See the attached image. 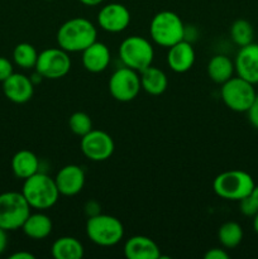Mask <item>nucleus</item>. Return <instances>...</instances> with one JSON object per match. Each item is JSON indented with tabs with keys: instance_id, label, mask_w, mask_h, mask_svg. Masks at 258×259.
<instances>
[{
	"instance_id": "f257e3e1",
	"label": "nucleus",
	"mask_w": 258,
	"mask_h": 259,
	"mask_svg": "<svg viewBox=\"0 0 258 259\" xmlns=\"http://www.w3.org/2000/svg\"><path fill=\"white\" fill-rule=\"evenodd\" d=\"M98 37L96 27L86 18H71L66 20L57 30L58 47L66 52H82Z\"/></svg>"
},
{
	"instance_id": "f03ea898",
	"label": "nucleus",
	"mask_w": 258,
	"mask_h": 259,
	"mask_svg": "<svg viewBox=\"0 0 258 259\" xmlns=\"http://www.w3.org/2000/svg\"><path fill=\"white\" fill-rule=\"evenodd\" d=\"M22 194L29 206L39 211L55 206L61 195L55 179L42 172H37L24 180Z\"/></svg>"
},
{
	"instance_id": "7ed1b4c3",
	"label": "nucleus",
	"mask_w": 258,
	"mask_h": 259,
	"mask_svg": "<svg viewBox=\"0 0 258 259\" xmlns=\"http://www.w3.org/2000/svg\"><path fill=\"white\" fill-rule=\"evenodd\" d=\"M255 184L253 177L242 169H229L218 175L212 182V190L220 199L239 201L249 196Z\"/></svg>"
},
{
	"instance_id": "20e7f679",
	"label": "nucleus",
	"mask_w": 258,
	"mask_h": 259,
	"mask_svg": "<svg viewBox=\"0 0 258 259\" xmlns=\"http://www.w3.org/2000/svg\"><path fill=\"white\" fill-rule=\"evenodd\" d=\"M149 34L156 45L169 48L180 40L185 39L186 29L182 19L176 13L162 10L152 18Z\"/></svg>"
},
{
	"instance_id": "39448f33",
	"label": "nucleus",
	"mask_w": 258,
	"mask_h": 259,
	"mask_svg": "<svg viewBox=\"0 0 258 259\" xmlns=\"http://www.w3.org/2000/svg\"><path fill=\"white\" fill-rule=\"evenodd\" d=\"M86 234L94 244L113 247L123 239L124 227L118 218L98 214L90 217L86 222Z\"/></svg>"
},
{
	"instance_id": "423d86ee",
	"label": "nucleus",
	"mask_w": 258,
	"mask_h": 259,
	"mask_svg": "<svg viewBox=\"0 0 258 259\" xmlns=\"http://www.w3.org/2000/svg\"><path fill=\"white\" fill-rule=\"evenodd\" d=\"M119 58L124 66L141 72L153 62V46L144 37L131 35L119 46Z\"/></svg>"
},
{
	"instance_id": "0eeeda50",
	"label": "nucleus",
	"mask_w": 258,
	"mask_h": 259,
	"mask_svg": "<svg viewBox=\"0 0 258 259\" xmlns=\"http://www.w3.org/2000/svg\"><path fill=\"white\" fill-rule=\"evenodd\" d=\"M255 95L257 93L254 85L239 76H233L232 78L222 83L220 88V98L223 103L235 113H247L254 101Z\"/></svg>"
},
{
	"instance_id": "6e6552de",
	"label": "nucleus",
	"mask_w": 258,
	"mask_h": 259,
	"mask_svg": "<svg viewBox=\"0 0 258 259\" xmlns=\"http://www.w3.org/2000/svg\"><path fill=\"white\" fill-rule=\"evenodd\" d=\"M30 209L22 192L8 191L0 194V228L7 232L22 228L29 217Z\"/></svg>"
},
{
	"instance_id": "1a4fd4ad",
	"label": "nucleus",
	"mask_w": 258,
	"mask_h": 259,
	"mask_svg": "<svg viewBox=\"0 0 258 259\" xmlns=\"http://www.w3.org/2000/svg\"><path fill=\"white\" fill-rule=\"evenodd\" d=\"M35 71L48 80H58L70 72L71 58L68 52L58 48H46L38 53Z\"/></svg>"
},
{
	"instance_id": "9d476101",
	"label": "nucleus",
	"mask_w": 258,
	"mask_h": 259,
	"mask_svg": "<svg viewBox=\"0 0 258 259\" xmlns=\"http://www.w3.org/2000/svg\"><path fill=\"white\" fill-rule=\"evenodd\" d=\"M141 90L139 72L126 66L114 71L109 78V93L120 103H129L134 100Z\"/></svg>"
},
{
	"instance_id": "9b49d317",
	"label": "nucleus",
	"mask_w": 258,
	"mask_h": 259,
	"mask_svg": "<svg viewBox=\"0 0 258 259\" xmlns=\"http://www.w3.org/2000/svg\"><path fill=\"white\" fill-rule=\"evenodd\" d=\"M80 147L83 156L94 162L106 161L113 156L115 149L110 134L98 129H91L88 134L81 137Z\"/></svg>"
},
{
	"instance_id": "f8f14e48",
	"label": "nucleus",
	"mask_w": 258,
	"mask_h": 259,
	"mask_svg": "<svg viewBox=\"0 0 258 259\" xmlns=\"http://www.w3.org/2000/svg\"><path fill=\"white\" fill-rule=\"evenodd\" d=\"M131 13L128 8L119 3H109L98 13V24L109 33H120L128 28Z\"/></svg>"
},
{
	"instance_id": "ddd939ff",
	"label": "nucleus",
	"mask_w": 258,
	"mask_h": 259,
	"mask_svg": "<svg viewBox=\"0 0 258 259\" xmlns=\"http://www.w3.org/2000/svg\"><path fill=\"white\" fill-rule=\"evenodd\" d=\"M55 181L61 195L75 196L82 191L85 186L86 175L82 167L77 164H67L57 172Z\"/></svg>"
},
{
	"instance_id": "4468645a",
	"label": "nucleus",
	"mask_w": 258,
	"mask_h": 259,
	"mask_svg": "<svg viewBox=\"0 0 258 259\" xmlns=\"http://www.w3.org/2000/svg\"><path fill=\"white\" fill-rule=\"evenodd\" d=\"M237 76L249 81L255 85L258 83V43H249L239 47L234 60Z\"/></svg>"
},
{
	"instance_id": "2eb2a0df",
	"label": "nucleus",
	"mask_w": 258,
	"mask_h": 259,
	"mask_svg": "<svg viewBox=\"0 0 258 259\" xmlns=\"http://www.w3.org/2000/svg\"><path fill=\"white\" fill-rule=\"evenodd\" d=\"M3 91L8 100L15 104L28 103L34 94V82L32 78L23 73L13 72L5 81H3Z\"/></svg>"
},
{
	"instance_id": "dca6fc26",
	"label": "nucleus",
	"mask_w": 258,
	"mask_h": 259,
	"mask_svg": "<svg viewBox=\"0 0 258 259\" xmlns=\"http://www.w3.org/2000/svg\"><path fill=\"white\" fill-rule=\"evenodd\" d=\"M195 50L187 40H180L176 45L171 46L167 53V65L174 72L185 73L194 66Z\"/></svg>"
},
{
	"instance_id": "f3484780",
	"label": "nucleus",
	"mask_w": 258,
	"mask_h": 259,
	"mask_svg": "<svg viewBox=\"0 0 258 259\" xmlns=\"http://www.w3.org/2000/svg\"><path fill=\"white\" fill-rule=\"evenodd\" d=\"M81 53H82L81 61H82L83 68L91 73L103 72L110 63V51L108 46L103 42L95 40Z\"/></svg>"
},
{
	"instance_id": "a211bd4d",
	"label": "nucleus",
	"mask_w": 258,
	"mask_h": 259,
	"mask_svg": "<svg viewBox=\"0 0 258 259\" xmlns=\"http://www.w3.org/2000/svg\"><path fill=\"white\" fill-rule=\"evenodd\" d=\"M124 255L128 259H158L161 249L153 239L144 235L131 237L124 244Z\"/></svg>"
},
{
	"instance_id": "6ab92c4d",
	"label": "nucleus",
	"mask_w": 258,
	"mask_h": 259,
	"mask_svg": "<svg viewBox=\"0 0 258 259\" xmlns=\"http://www.w3.org/2000/svg\"><path fill=\"white\" fill-rule=\"evenodd\" d=\"M139 78H141L142 89L149 95H162L168 86V78L166 73L161 68L152 65L139 72Z\"/></svg>"
},
{
	"instance_id": "aec40b11",
	"label": "nucleus",
	"mask_w": 258,
	"mask_h": 259,
	"mask_svg": "<svg viewBox=\"0 0 258 259\" xmlns=\"http://www.w3.org/2000/svg\"><path fill=\"white\" fill-rule=\"evenodd\" d=\"M20 229L30 239L42 240L52 233L53 224L48 215L43 212H34V214L30 212Z\"/></svg>"
},
{
	"instance_id": "412c9836",
	"label": "nucleus",
	"mask_w": 258,
	"mask_h": 259,
	"mask_svg": "<svg viewBox=\"0 0 258 259\" xmlns=\"http://www.w3.org/2000/svg\"><path fill=\"white\" fill-rule=\"evenodd\" d=\"M12 169L15 177L25 180L39 172V159L33 152L22 149L13 156Z\"/></svg>"
},
{
	"instance_id": "4be33fe9",
	"label": "nucleus",
	"mask_w": 258,
	"mask_h": 259,
	"mask_svg": "<svg viewBox=\"0 0 258 259\" xmlns=\"http://www.w3.org/2000/svg\"><path fill=\"white\" fill-rule=\"evenodd\" d=\"M235 72L234 61L225 55H215L207 63V75L215 83H224L233 77Z\"/></svg>"
},
{
	"instance_id": "5701e85b",
	"label": "nucleus",
	"mask_w": 258,
	"mask_h": 259,
	"mask_svg": "<svg viewBox=\"0 0 258 259\" xmlns=\"http://www.w3.org/2000/svg\"><path fill=\"white\" fill-rule=\"evenodd\" d=\"M83 253L82 243L73 237L58 238L51 248V254L55 259H81Z\"/></svg>"
},
{
	"instance_id": "b1692460",
	"label": "nucleus",
	"mask_w": 258,
	"mask_h": 259,
	"mask_svg": "<svg viewBox=\"0 0 258 259\" xmlns=\"http://www.w3.org/2000/svg\"><path fill=\"white\" fill-rule=\"evenodd\" d=\"M218 239L227 249L238 247L243 240V228L237 222H227L218 230Z\"/></svg>"
},
{
	"instance_id": "393cba45",
	"label": "nucleus",
	"mask_w": 258,
	"mask_h": 259,
	"mask_svg": "<svg viewBox=\"0 0 258 259\" xmlns=\"http://www.w3.org/2000/svg\"><path fill=\"white\" fill-rule=\"evenodd\" d=\"M38 52L30 43H19L14 47L13 51V60L17 66L24 70H29V68L35 67L37 63Z\"/></svg>"
},
{
	"instance_id": "a878e982",
	"label": "nucleus",
	"mask_w": 258,
	"mask_h": 259,
	"mask_svg": "<svg viewBox=\"0 0 258 259\" xmlns=\"http://www.w3.org/2000/svg\"><path fill=\"white\" fill-rule=\"evenodd\" d=\"M230 38L238 47L249 45L254 38L253 25L245 19H237L230 27Z\"/></svg>"
},
{
	"instance_id": "bb28decb",
	"label": "nucleus",
	"mask_w": 258,
	"mask_h": 259,
	"mask_svg": "<svg viewBox=\"0 0 258 259\" xmlns=\"http://www.w3.org/2000/svg\"><path fill=\"white\" fill-rule=\"evenodd\" d=\"M68 128L75 136L83 137L93 129V120L89 114L76 111L68 118Z\"/></svg>"
},
{
	"instance_id": "cd10ccee",
	"label": "nucleus",
	"mask_w": 258,
	"mask_h": 259,
	"mask_svg": "<svg viewBox=\"0 0 258 259\" xmlns=\"http://www.w3.org/2000/svg\"><path fill=\"white\" fill-rule=\"evenodd\" d=\"M239 210L240 212H242L244 217H249V218H253L255 214H257L258 211V207L257 205H255V202L253 201V199L249 196L244 197V199L239 200Z\"/></svg>"
},
{
	"instance_id": "c85d7f7f",
	"label": "nucleus",
	"mask_w": 258,
	"mask_h": 259,
	"mask_svg": "<svg viewBox=\"0 0 258 259\" xmlns=\"http://www.w3.org/2000/svg\"><path fill=\"white\" fill-rule=\"evenodd\" d=\"M14 72L13 71V65L8 58L0 57V82L7 80L12 73Z\"/></svg>"
},
{
	"instance_id": "c756f323",
	"label": "nucleus",
	"mask_w": 258,
	"mask_h": 259,
	"mask_svg": "<svg viewBox=\"0 0 258 259\" xmlns=\"http://www.w3.org/2000/svg\"><path fill=\"white\" fill-rule=\"evenodd\" d=\"M247 115H248V120H249V123L252 124L253 128L258 129V94L255 95V99L252 103V105H250V108L248 109Z\"/></svg>"
},
{
	"instance_id": "7c9ffc66",
	"label": "nucleus",
	"mask_w": 258,
	"mask_h": 259,
	"mask_svg": "<svg viewBox=\"0 0 258 259\" xmlns=\"http://www.w3.org/2000/svg\"><path fill=\"white\" fill-rule=\"evenodd\" d=\"M205 259H229V254L222 248H211L204 255Z\"/></svg>"
},
{
	"instance_id": "2f4dec72",
	"label": "nucleus",
	"mask_w": 258,
	"mask_h": 259,
	"mask_svg": "<svg viewBox=\"0 0 258 259\" xmlns=\"http://www.w3.org/2000/svg\"><path fill=\"white\" fill-rule=\"evenodd\" d=\"M8 247V235H7V230L0 228V254L5 252Z\"/></svg>"
},
{
	"instance_id": "473e14b6",
	"label": "nucleus",
	"mask_w": 258,
	"mask_h": 259,
	"mask_svg": "<svg viewBox=\"0 0 258 259\" xmlns=\"http://www.w3.org/2000/svg\"><path fill=\"white\" fill-rule=\"evenodd\" d=\"M10 259H34L35 257L29 252H25V250H20V252L13 253L9 257Z\"/></svg>"
},
{
	"instance_id": "72a5a7b5",
	"label": "nucleus",
	"mask_w": 258,
	"mask_h": 259,
	"mask_svg": "<svg viewBox=\"0 0 258 259\" xmlns=\"http://www.w3.org/2000/svg\"><path fill=\"white\" fill-rule=\"evenodd\" d=\"M81 4L86 5V7H96V5L101 4L104 0H78Z\"/></svg>"
},
{
	"instance_id": "f704fd0d",
	"label": "nucleus",
	"mask_w": 258,
	"mask_h": 259,
	"mask_svg": "<svg viewBox=\"0 0 258 259\" xmlns=\"http://www.w3.org/2000/svg\"><path fill=\"white\" fill-rule=\"evenodd\" d=\"M250 197H252L253 201L255 202V205H257V207H258V186L257 185H255L254 189H253L252 192H250Z\"/></svg>"
},
{
	"instance_id": "c9c22d12",
	"label": "nucleus",
	"mask_w": 258,
	"mask_h": 259,
	"mask_svg": "<svg viewBox=\"0 0 258 259\" xmlns=\"http://www.w3.org/2000/svg\"><path fill=\"white\" fill-rule=\"evenodd\" d=\"M253 230H254V232L258 234V211H257V214L253 217Z\"/></svg>"
},
{
	"instance_id": "e433bc0d",
	"label": "nucleus",
	"mask_w": 258,
	"mask_h": 259,
	"mask_svg": "<svg viewBox=\"0 0 258 259\" xmlns=\"http://www.w3.org/2000/svg\"><path fill=\"white\" fill-rule=\"evenodd\" d=\"M46 2H52V0H46Z\"/></svg>"
}]
</instances>
